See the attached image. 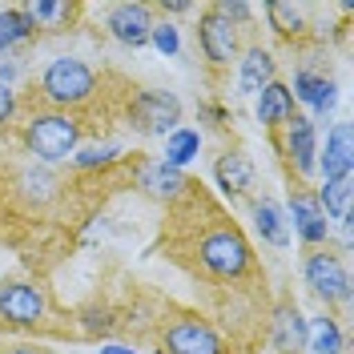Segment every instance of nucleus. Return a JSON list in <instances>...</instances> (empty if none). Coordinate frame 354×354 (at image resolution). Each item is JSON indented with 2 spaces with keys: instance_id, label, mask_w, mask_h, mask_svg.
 I'll use <instances>...</instances> for the list:
<instances>
[{
  "instance_id": "1",
  "label": "nucleus",
  "mask_w": 354,
  "mask_h": 354,
  "mask_svg": "<svg viewBox=\"0 0 354 354\" xmlns=\"http://www.w3.org/2000/svg\"><path fill=\"white\" fill-rule=\"evenodd\" d=\"M24 145H28V153L44 161V165H53V161H65L81 149V121L73 117V113H37V117H28V125H24Z\"/></svg>"
},
{
  "instance_id": "2",
  "label": "nucleus",
  "mask_w": 354,
  "mask_h": 354,
  "mask_svg": "<svg viewBox=\"0 0 354 354\" xmlns=\"http://www.w3.org/2000/svg\"><path fill=\"white\" fill-rule=\"evenodd\" d=\"M97 88V73L88 61L81 57H57L48 61L41 73V97L57 109H73V105H85Z\"/></svg>"
},
{
  "instance_id": "3",
  "label": "nucleus",
  "mask_w": 354,
  "mask_h": 354,
  "mask_svg": "<svg viewBox=\"0 0 354 354\" xmlns=\"http://www.w3.org/2000/svg\"><path fill=\"white\" fill-rule=\"evenodd\" d=\"M198 262L214 274V278H242L254 266V250L242 238L238 225H214L205 230L198 242Z\"/></svg>"
},
{
  "instance_id": "4",
  "label": "nucleus",
  "mask_w": 354,
  "mask_h": 354,
  "mask_svg": "<svg viewBox=\"0 0 354 354\" xmlns=\"http://www.w3.org/2000/svg\"><path fill=\"white\" fill-rule=\"evenodd\" d=\"M129 121L149 137H169L181 125V101L169 88H141L129 105Z\"/></svg>"
},
{
  "instance_id": "5",
  "label": "nucleus",
  "mask_w": 354,
  "mask_h": 354,
  "mask_svg": "<svg viewBox=\"0 0 354 354\" xmlns=\"http://www.w3.org/2000/svg\"><path fill=\"white\" fill-rule=\"evenodd\" d=\"M302 278H306V286L314 290L322 302H351V270H346V262H342L338 254H330V250L306 254Z\"/></svg>"
},
{
  "instance_id": "6",
  "label": "nucleus",
  "mask_w": 354,
  "mask_h": 354,
  "mask_svg": "<svg viewBox=\"0 0 354 354\" xmlns=\"http://www.w3.org/2000/svg\"><path fill=\"white\" fill-rule=\"evenodd\" d=\"M105 28H109V37L117 44H125V48H141V44H149L153 8H149V4H137V0H121V4H113L109 8Z\"/></svg>"
},
{
  "instance_id": "7",
  "label": "nucleus",
  "mask_w": 354,
  "mask_h": 354,
  "mask_svg": "<svg viewBox=\"0 0 354 354\" xmlns=\"http://www.w3.org/2000/svg\"><path fill=\"white\" fill-rule=\"evenodd\" d=\"M161 354H225L221 334L201 322V318H177L165 330V351Z\"/></svg>"
},
{
  "instance_id": "8",
  "label": "nucleus",
  "mask_w": 354,
  "mask_h": 354,
  "mask_svg": "<svg viewBox=\"0 0 354 354\" xmlns=\"http://www.w3.org/2000/svg\"><path fill=\"white\" fill-rule=\"evenodd\" d=\"M198 44H201V57L209 61L214 68H225L234 57H238V28L218 17L214 8H205L198 21Z\"/></svg>"
},
{
  "instance_id": "9",
  "label": "nucleus",
  "mask_w": 354,
  "mask_h": 354,
  "mask_svg": "<svg viewBox=\"0 0 354 354\" xmlns=\"http://www.w3.org/2000/svg\"><path fill=\"white\" fill-rule=\"evenodd\" d=\"M0 318L12 326H37L44 318V294L32 282H4L0 286Z\"/></svg>"
},
{
  "instance_id": "10",
  "label": "nucleus",
  "mask_w": 354,
  "mask_h": 354,
  "mask_svg": "<svg viewBox=\"0 0 354 354\" xmlns=\"http://www.w3.org/2000/svg\"><path fill=\"white\" fill-rule=\"evenodd\" d=\"M137 189L145 194V198L153 201H174L181 198L185 189H189V181H185V174L181 169H174V165H165L161 157H145V161H137Z\"/></svg>"
},
{
  "instance_id": "11",
  "label": "nucleus",
  "mask_w": 354,
  "mask_h": 354,
  "mask_svg": "<svg viewBox=\"0 0 354 354\" xmlns=\"http://www.w3.org/2000/svg\"><path fill=\"white\" fill-rule=\"evenodd\" d=\"M286 161L298 177L318 174V129L310 117H290L286 121Z\"/></svg>"
},
{
  "instance_id": "12",
  "label": "nucleus",
  "mask_w": 354,
  "mask_h": 354,
  "mask_svg": "<svg viewBox=\"0 0 354 354\" xmlns=\"http://www.w3.org/2000/svg\"><path fill=\"white\" fill-rule=\"evenodd\" d=\"M351 169H354V129L351 121H338L326 133V149H318V174H322V181H334V177H351Z\"/></svg>"
},
{
  "instance_id": "13",
  "label": "nucleus",
  "mask_w": 354,
  "mask_h": 354,
  "mask_svg": "<svg viewBox=\"0 0 354 354\" xmlns=\"http://www.w3.org/2000/svg\"><path fill=\"white\" fill-rule=\"evenodd\" d=\"M290 97L302 101L310 113L326 117V113L338 105V85H334L326 73H314V68H298L294 73V85H290Z\"/></svg>"
},
{
  "instance_id": "14",
  "label": "nucleus",
  "mask_w": 354,
  "mask_h": 354,
  "mask_svg": "<svg viewBox=\"0 0 354 354\" xmlns=\"http://www.w3.org/2000/svg\"><path fill=\"white\" fill-rule=\"evenodd\" d=\"M286 221L294 225V234L306 245H322L330 238V221H326V214L318 209V201L310 198V194H290Z\"/></svg>"
},
{
  "instance_id": "15",
  "label": "nucleus",
  "mask_w": 354,
  "mask_h": 354,
  "mask_svg": "<svg viewBox=\"0 0 354 354\" xmlns=\"http://www.w3.org/2000/svg\"><path fill=\"white\" fill-rule=\"evenodd\" d=\"M214 181H218V189L230 201L245 198L254 189V161H250V153H242V149L221 153L218 165H214Z\"/></svg>"
},
{
  "instance_id": "16",
  "label": "nucleus",
  "mask_w": 354,
  "mask_h": 354,
  "mask_svg": "<svg viewBox=\"0 0 354 354\" xmlns=\"http://www.w3.org/2000/svg\"><path fill=\"white\" fill-rule=\"evenodd\" d=\"M274 351L282 354H302L306 351V338H310V322L306 314L294 306V302H282V306L274 310Z\"/></svg>"
},
{
  "instance_id": "17",
  "label": "nucleus",
  "mask_w": 354,
  "mask_h": 354,
  "mask_svg": "<svg viewBox=\"0 0 354 354\" xmlns=\"http://www.w3.org/2000/svg\"><path fill=\"white\" fill-rule=\"evenodd\" d=\"M274 68H278L274 53L262 48V44H250L242 53V61H238V93H254V97H258V93L274 81Z\"/></svg>"
},
{
  "instance_id": "18",
  "label": "nucleus",
  "mask_w": 354,
  "mask_h": 354,
  "mask_svg": "<svg viewBox=\"0 0 354 354\" xmlns=\"http://www.w3.org/2000/svg\"><path fill=\"white\" fill-rule=\"evenodd\" d=\"M254 230H258V238L266 245H282L290 242V221H286V209L278 205V201L270 198H258L254 201Z\"/></svg>"
},
{
  "instance_id": "19",
  "label": "nucleus",
  "mask_w": 354,
  "mask_h": 354,
  "mask_svg": "<svg viewBox=\"0 0 354 354\" xmlns=\"http://www.w3.org/2000/svg\"><path fill=\"white\" fill-rule=\"evenodd\" d=\"M318 209L326 214V218L342 221V225H351V205H354V177H334V181H322V189H318Z\"/></svg>"
},
{
  "instance_id": "20",
  "label": "nucleus",
  "mask_w": 354,
  "mask_h": 354,
  "mask_svg": "<svg viewBox=\"0 0 354 354\" xmlns=\"http://www.w3.org/2000/svg\"><path fill=\"white\" fill-rule=\"evenodd\" d=\"M290 117H294V97H290V85L270 81V85L258 93V121L274 129V125H286Z\"/></svg>"
},
{
  "instance_id": "21",
  "label": "nucleus",
  "mask_w": 354,
  "mask_h": 354,
  "mask_svg": "<svg viewBox=\"0 0 354 354\" xmlns=\"http://www.w3.org/2000/svg\"><path fill=\"white\" fill-rule=\"evenodd\" d=\"M201 153V133L198 129H189V125H177L169 137H165V165H174V169H185L194 157Z\"/></svg>"
},
{
  "instance_id": "22",
  "label": "nucleus",
  "mask_w": 354,
  "mask_h": 354,
  "mask_svg": "<svg viewBox=\"0 0 354 354\" xmlns=\"http://www.w3.org/2000/svg\"><path fill=\"white\" fill-rule=\"evenodd\" d=\"M266 17H270V28L278 37H298L306 28V8L294 4V0H270L266 4Z\"/></svg>"
},
{
  "instance_id": "23",
  "label": "nucleus",
  "mask_w": 354,
  "mask_h": 354,
  "mask_svg": "<svg viewBox=\"0 0 354 354\" xmlns=\"http://www.w3.org/2000/svg\"><path fill=\"white\" fill-rule=\"evenodd\" d=\"M306 351L310 354H346V338H342V326L334 318H314L306 338Z\"/></svg>"
},
{
  "instance_id": "24",
  "label": "nucleus",
  "mask_w": 354,
  "mask_h": 354,
  "mask_svg": "<svg viewBox=\"0 0 354 354\" xmlns=\"http://www.w3.org/2000/svg\"><path fill=\"white\" fill-rule=\"evenodd\" d=\"M32 28H37V24L24 17V8H4V12H0V57H4L8 48H17L21 41H28Z\"/></svg>"
},
{
  "instance_id": "25",
  "label": "nucleus",
  "mask_w": 354,
  "mask_h": 354,
  "mask_svg": "<svg viewBox=\"0 0 354 354\" xmlns=\"http://www.w3.org/2000/svg\"><path fill=\"white\" fill-rule=\"evenodd\" d=\"M17 189H21L28 201H37V205H41V201L53 198V189H57V177L48 174V169H37V165H32V169H24V174L17 177Z\"/></svg>"
},
{
  "instance_id": "26",
  "label": "nucleus",
  "mask_w": 354,
  "mask_h": 354,
  "mask_svg": "<svg viewBox=\"0 0 354 354\" xmlns=\"http://www.w3.org/2000/svg\"><path fill=\"white\" fill-rule=\"evenodd\" d=\"M125 153L117 141H105V145H81L77 153H73V165L77 169H105V165H113L117 157Z\"/></svg>"
},
{
  "instance_id": "27",
  "label": "nucleus",
  "mask_w": 354,
  "mask_h": 354,
  "mask_svg": "<svg viewBox=\"0 0 354 354\" xmlns=\"http://www.w3.org/2000/svg\"><path fill=\"white\" fill-rule=\"evenodd\" d=\"M149 44H153L161 57H177V53H181V28H177L174 21H153Z\"/></svg>"
},
{
  "instance_id": "28",
  "label": "nucleus",
  "mask_w": 354,
  "mask_h": 354,
  "mask_svg": "<svg viewBox=\"0 0 354 354\" xmlns=\"http://www.w3.org/2000/svg\"><path fill=\"white\" fill-rule=\"evenodd\" d=\"M24 17L32 24H53L61 21V17H68V4H53V0H32L28 8H24Z\"/></svg>"
},
{
  "instance_id": "29",
  "label": "nucleus",
  "mask_w": 354,
  "mask_h": 354,
  "mask_svg": "<svg viewBox=\"0 0 354 354\" xmlns=\"http://www.w3.org/2000/svg\"><path fill=\"white\" fill-rule=\"evenodd\" d=\"M214 12H218V17H225V21L234 24V28H238L242 21H250V17H254V8H250L245 0H218V4H214Z\"/></svg>"
},
{
  "instance_id": "30",
  "label": "nucleus",
  "mask_w": 354,
  "mask_h": 354,
  "mask_svg": "<svg viewBox=\"0 0 354 354\" xmlns=\"http://www.w3.org/2000/svg\"><path fill=\"white\" fill-rule=\"evenodd\" d=\"M12 113H17V93L0 85V125H8V121H12Z\"/></svg>"
},
{
  "instance_id": "31",
  "label": "nucleus",
  "mask_w": 354,
  "mask_h": 354,
  "mask_svg": "<svg viewBox=\"0 0 354 354\" xmlns=\"http://www.w3.org/2000/svg\"><path fill=\"white\" fill-rule=\"evenodd\" d=\"M17 77H21V61H17V57H4V61H0V85L12 88Z\"/></svg>"
},
{
  "instance_id": "32",
  "label": "nucleus",
  "mask_w": 354,
  "mask_h": 354,
  "mask_svg": "<svg viewBox=\"0 0 354 354\" xmlns=\"http://www.w3.org/2000/svg\"><path fill=\"white\" fill-rule=\"evenodd\" d=\"M201 113H205V117H209L214 125H225V121H230V113H225V109H218V105H201Z\"/></svg>"
},
{
  "instance_id": "33",
  "label": "nucleus",
  "mask_w": 354,
  "mask_h": 354,
  "mask_svg": "<svg viewBox=\"0 0 354 354\" xmlns=\"http://www.w3.org/2000/svg\"><path fill=\"white\" fill-rule=\"evenodd\" d=\"M161 8H165V12H174V17H185V12H194V4H185V0H165Z\"/></svg>"
},
{
  "instance_id": "34",
  "label": "nucleus",
  "mask_w": 354,
  "mask_h": 354,
  "mask_svg": "<svg viewBox=\"0 0 354 354\" xmlns=\"http://www.w3.org/2000/svg\"><path fill=\"white\" fill-rule=\"evenodd\" d=\"M97 354H137V351H129V346H117V342H109V346H101Z\"/></svg>"
},
{
  "instance_id": "35",
  "label": "nucleus",
  "mask_w": 354,
  "mask_h": 354,
  "mask_svg": "<svg viewBox=\"0 0 354 354\" xmlns=\"http://www.w3.org/2000/svg\"><path fill=\"white\" fill-rule=\"evenodd\" d=\"M4 354H44V351H37V346H12V351H4Z\"/></svg>"
}]
</instances>
